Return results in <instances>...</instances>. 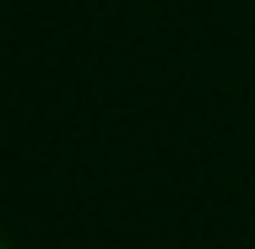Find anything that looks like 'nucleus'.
Returning a JSON list of instances; mask_svg holds the SVG:
<instances>
[{"instance_id":"f257e3e1","label":"nucleus","mask_w":255,"mask_h":249,"mask_svg":"<svg viewBox=\"0 0 255 249\" xmlns=\"http://www.w3.org/2000/svg\"><path fill=\"white\" fill-rule=\"evenodd\" d=\"M0 249H11V244H0Z\"/></svg>"}]
</instances>
